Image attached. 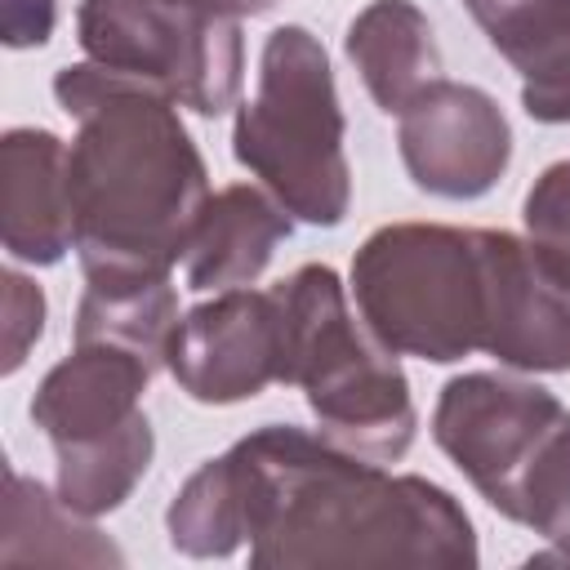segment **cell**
<instances>
[{"label":"cell","instance_id":"cell-1","mask_svg":"<svg viewBox=\"0 0 570 570\" xmlns=\"http://www.w3.org/2000/svg\"><path fill=\"white\" fill-rule=\"evenodd\" d=\"M232 468L245 499L254 570L303 566H463L481 561L463 503L414 472H387L321 432L263 423Z\"/></svg>","mask_w":570,"mask_h":570},{"label":"cell","instance_id":"cell-2","mask_svg":"<svg viewBox=\"0 0 570 570\" xmlns=\"http://www.w3.org/2000/svg\"><path fill=\"white\" fill-rule=\"evenodd\" d=\"M53 98L76 120L67 183L85 281L169 276L209 205V169L178 102L89 58L53 76Z\"/></svg>","mask_w":570,"mask_h":570},{"label":"cell","instance_id":"cell-3","mask_svg":"<svg viewBox=\"0 0 570 570\" xmlns=\"http://www.w3.org/2000/svg\"><path fill=\"white\" fill-rule=\"evenodd\" d=\"M281 312V383L303 387L325 441L396 463L419 432L401 356L352 316L334 267L303 263L272 285Z\"/></svg>","mask_w":570,"mask_h":570},{"label":"cell","instance_id":"cell-4","mask_svg":"<svg viewBox=\"0 0 570 570\" xmlns=\"http://www.w3.org/2000/svg\"><path fill=\"white\" fill-rule=\"evenodd\" d=\"M347 120L325 45L285 22L258 53V89L232 125V156L285 205L289 218L338 227L352 205Z\"/></svg>","mask_w":570,"mask_h":570},{"label":"cell","instance_id":"cell-5","mask_svg":"<svg viewBox=\"0 0 570 570\" xmlns=\"http://www.w3.org/2000/svg\"><path fill=\"white\" fill-rule=\"evenodd\" d=\"M361 321L396 356L454 365L481 352L485 249L481 227L387 223L352 254Z\"/></svg>","mask_w":570,"mask_h":570},{"label":"cell","instance_id":"cell-6","mask_svg":"<svg viewBox=\"0 0 570 570\" xmlns=\"http://www.w3.org/2000/svg\"><path fill=\"white\" fill-rule=\"evenodd\" d=\"M76 40L89 62L129 76L196 116L240 98V18L183 0H80Z\"/></svg>","mask_w":570,"mask_h":570},{"label":"cell","instance_id":"cell-7","mask_svg":"<svg viewBox=\"0 0 570 570\" xmlns=\"http://www.w3.org/2000/svg\"><path fill=\"white\" fill-rule=\"evenodd\" d=\"M566 414L570 410L534 379L472 370L441 387L432 410V441L472 481V490L499 517H508L525 468Z\"/></svg>","mask_w":570,"mask_h":570},{"label":"cell","instance_id":"cell-8","mask_svg":"<svg viewBox=\"0 0 570 570\" xmlns=\"http://www.w3.org/2000/svg\"><path fill=\"white\" fill-rule=\"evenodd\" d=\"M396 120L401 165L428 196L481 200L512 165V125L476 85L441 76Z\"/></svg>","mask_w":570,"mask_h":570},{"label":"cell","instance_id":"cell-9","mask_svg":"<svg viewBox=\"0 0 570 570\" xmlns=\"http://www.w3.org/2000/svg\"><path fill=\"white\" fill-rule=\"evenodd\" d=\"M485 334L481 352L521 374L570 370V272L530 236L481 227Z\"/></svg>","mask_w":570,"mask_h":570},{"label":"cell","instance_id":"cell-10","mask_svg":"<svg viewBox=\"0 0 570 570\" xmlns=\"http://www.w3.org/2000/svg\"><path fill=\"white\" fill-rule=\"evenodd\" d=\"M165 370L200 405L254 401L281 383V312L272 289H218L183 312Z\"/></svg>","mask_w":570,"mask_h":570},{"label":"cell","instance_id":"cell-11","mask_svg":"<svg viewBox=\"0 0 570 570\" xmlns=\"http://www.w3.org/2000/svg\"><path fill=\"white\" fill-rule=\"evenodd\" d=\"M0 240L31 267H53L76 249L67 142L53 129L18 125L0 138Z\"/></svg>","mask_w":570,"mask_h":570},{"label":"cell","instance_id":"cell-12","mask_svg":"<svg viewBox=\"0 0 570 570\" xmlns=\"http://www.w3.org/2000/svg\"><path fill=\"white\" fill-rule=\"evenodd\" d=\"M151 374L156 370L129 347L76 343L71 356H62L40 379L31 396V419L53 445L116 432L142 410V392Z\"/></svg>","mask_w":570,"mask_h":570},{"label":"cell","instance_id":"cell-13","mask_svg":"<svg viewBox=\"0 0 570 570\" xmlns=\"http://www.w3.org/2000/svg\"><path fill=\"white\" fill-rule=\"evenodd\" d=\"M539 125H570V0H463Z\"/></svg>","mask_w":570,"mask_h":570},{"label":"cell","instance_id":"cell-14","mask_svg":"<svg viewBox=\"0 0 570 570\" xmlns=\"http://www.w3.org/2000/svg\"><path fill=\"white\" fill-rule=\"evenodd\" d=\"M294 218L285 214V205L249 183H232L223 191L209 196L196 236L187 245V289H240L254 285L276 245L289 240Z\"/></svg>","mask_w":570,"mask_h":570},{"label":"cell","instance_id":"cell-15","mask_svg":"<svg viewBox=\"0 0 570 570\" xmlns=\"http://www.w3.org/2000/svg\"><path fill=\"white\" fill-rule=\"evenodd\" d=\"M343 53L387 116H401L432 80H441V49L414 0H370L347 22Z\"/></svg>","mask_w":570,"mask_h":570},{"label":"cell","instance_id":"cell-16","mask_svg":"<svg viewBox=\"0 0 570 570\" xmlns=\"http://www.w3.org/2000/svg\"><path fill=\"white\" fill-rule=\"evenodd\" d=\"M89 521L94 517L67 508L58 490L49 494L40 481L13 468L4 472V566H125V552Z\"/></svg>","mask_w":570,"mask_h":570},{"label":"cell","instance_id":"cell-17","mask_svg":"<svg viewBox=\"0 0 570 570\" xmlns=\"http://www.w3.org/2000/svg\"><path fill=\"white\" fill-rule=\"evenodd\" d=\"M178 321V289L169 276L85 281V294L76 303V343H116L160 370Z\"/></svg>","mask_w":570,"mask_h":570},{"label":"cell","instance_id":"cell-18","mask_svg":"<svg viewBox=\"0 0 570 570\" xmlns=\"http://www.w3.org/2000/svg\"><path fill=\"white\" fill-rule=\"evenodd\" d=\"M53 454H58V476H53L58 499L80 517H102V512H116L147 476L156 454V432H151V419L138 410L116 432L53 445Z\"/></svg>","mask_w":570,"mask_h":570},{"label":"cell","instance_id":"cell-19","mask_svg":"<svg viewBox=\"0 0 570 570\" xmlns=\"http://www.w3.org/2000/svg\"><path fill=\"white\" fill-rule=\"evenodd\" d=\"M165 530H169V548L196 561L209 557H232L245 539V499H240V481L232 468V454H214L205 459L169 499L165 508Z\"/></svg>","mask_w":570,"mask_h":570},{"label":"cell","instance_id":"cell-20","mask_svg":"<svg viewBox=\"0 0 570 570\" xmlns=\"http://www.w3.org/2000/svg\"><path fill=\"white\" fill-rule=\"evenodd\" d=\"M508 521L534 530L548 543L543 552L530 557V566H543V561L570 566V414L561 419V428L539 445L534 463L525 468Z\"/></svg>","mask_w":570,"mask_h":570},{"label":"cell","instance_id":"cell-21","mask_svg":"<svg viewBox=\"0 0 570 570\" xmlns=\"http://www.w3.org/2000/svg\"><path fill=\"white\" fill-rule=\"evenodd\" d=\"M521 218H525V236L548 258H557L570 272V160L548 165L530 183L525 205H521Z\"/></svg>","mask_w":570,"mask_h":570},{"label":"cell","instance_id":"cell-22","mask_svg":"<svg viewBox=\"0 0 570 570\" xmlns=\"http://www.w3.org/2000/svg\"><path fill=\"white\" fill-rule=\"evenodd\" d=\"M0 285H4V365L0 370L18 374L27 352L45 334V289L13 267H4Z\"/></svg>","mask_w":570,"mask_h":570},{"label":"cell","instance_id":"cell-23","mask_svg":"<svg viewBox=\"0 0 570 570\" xmlns=\"http://www.w3.org/2000/svg\"><path fill=\"white\" fill-rule=\"evenodd\" d=\"M53 0H0V36L9 49H40L53 36Z\"/></svg>","mask_w":570,"mask_h":570},{"label":"cell","instance_id":"cell-24","mask_svg":"<svg viewBox=\"0 0 570 570\" xmlns=\"http://www.w3.org/2000/svg\"><path fill=\"white\" fill-rule=\"evenodd\" d=\"M214 13H227V18H258L267 9H276L281 0H205Z\"/></svg>","mask_w":570,"mask_h":570},{"label":"cell","instance_id":"cell-25","mask_svg":"<svg viewBox=\"0 0 570 570\" xmlns=\"http://www.w3.org/2000/svg\"><path fill=\"white\" fill-rule=\"evenodd\" d=\"M183 4H205V0H183ZM205 9H209V4H205Z\"/></svg>","mask_w":570,"mask_h":570}]
</instances>
